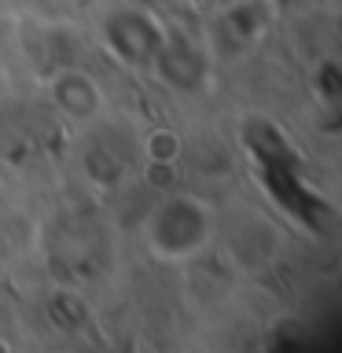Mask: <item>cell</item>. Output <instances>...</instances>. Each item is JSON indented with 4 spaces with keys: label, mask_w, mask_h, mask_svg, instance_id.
Returning a JSON list of instances; mask_svg holds the SVG:
<instances>
[{
    "label": "cell",
    "mask_w": 342,
    "mask_h": 353,
    "mask_svg": "<svg viewBox=\"0 0 342 353\" xmlns=\"http://www.w3.org/2000/svg\"><path fill=\"white\" fill-rule=\"evenodd\" d=\"M143 236L154 258L188 261L214 239V210L195 195H165L143 221Z\"/></svg>",
    "instance_id": "6da1fadb"
},
{
    "label": "cell",
    "mask_w": 342,
    "mask_h": 353,
    "mask_svg": "<svg viewBox=\"0 0 342 353\" xmlns=\"http://www.w3.org/2000/svg\"><path fill=\"white\" fill-rule=\"evenodd\" d=\"M48 96L52 103L59 107V114L74 125H96L107 110V96L103 85L96 81L88 70H77V66H66V70H55L48 81Z\"/></svg>",
    "instance_id": "7a4b0ae2"
},
{
    "label": "cell",
    "mask_w": 342,
    "mask_h": 353,
    "mask_svg": "<svg viewBox=\"0 0 342 353\" xmlns=\"http://www.w3.org/2000/svg\"><path fill=\"white\" fill-rule=\"evenodd\" d=\"M203 48H195L192 41H170V37H162L159 44V52H154V66H159V74L165 77L170 85L177 88H195L199 81L206 77V66H203Z\"/></svg>",
    "instance_id": "3957f363"
},
{
    "label": "cell",
    "mask_w": 342,
    "mask_h": 353,
    "mask_svg": "<svg viewBox=\"0 0 342 353\" xmlns=\"http://www.w3.org/2000/svg\"><path fill=\"white\" fill-rule=\"evenodd\" d=\"M143 151H148L151 162H173L177 154H181V137H177L173 129H159V132H151V137H148Z\"/></svg>",
    "instance_id": "277c9868"
},
{
    "label": "cell",
    "mask_w": 342,
    "mask_h": 353,
    "mask_svg": "<svg viewBox=\"0 0 342 353\" xmlns=\"http://www.w3.org/2000/svg\"><path fill=\"white\" fill-rule=\"evenodd\" d=\"M0 353H11V350H8V342H0Z\"/></svg>",
    "instance_id": "5b68a950"
}]
</instances>
